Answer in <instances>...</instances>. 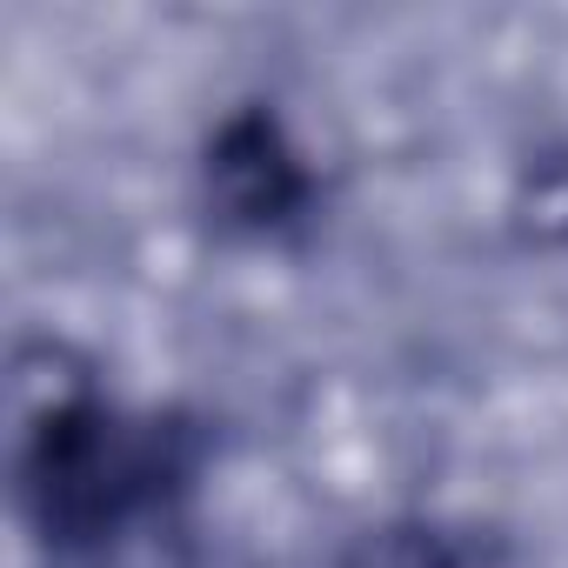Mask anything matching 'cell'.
<instances>
[{
	"label": "cell",
	"instance_id": "cell-1",
	"mask_svg": "<svg viewBox=\"0 0 568 568\" xmlns=\"http://www.w3.org/2000/svg\"><path fill=\"white\" fill-rule=\"evenodd\" d=\"M362 568H448V555L442 541H422V535H382L362 555Z\"/></svg>",
	"mask_w": 568,
	"mask_h": 568
}]
</instances>
